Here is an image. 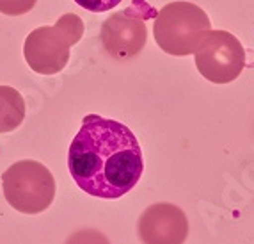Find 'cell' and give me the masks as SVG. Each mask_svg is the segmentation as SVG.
Returning a JSON list of instances; mask_svg holds the SVG:
<instances>
[{"instance_id":"obj_1","label":"cell","mask_w":254,"mask_h":244,"mask_svg":"<svg viewBox=\"0 0 254 244\" xmlns=\"http://www.w3.org/2000/svg\"><path fill=\"white\" fill-rule=\"evenodd\" d=\"M68 167L84 193L116 200L137 185L144 173V155L130 127L87 114L69 145Z\"/></svg>"},{"instance_id":"obj_2","label":"cell","mask_w":254,"mask_h":244,"mask_svg":"<svg viewBox=\"0 0 254 244\" xmlns=\"http://www.w3.org/2000/svg\"><path fill=\"white\" fill-rule=\"evenodd\" d=\"M84 36V22L75 13H66L55 25L38 27L25 38L23 56L30 70L39 75L63 72L69 61L71 47Z\"/></svg>"},{"instance_id":"obj_3","label":"cell","mask_w":254,"mask_h":244,"mask_svg":"<svg viewBox=\"0 0 254 244\" xmlns=\"http://www.w3.org/2000/svg\"><path fill=\"white\" fill-rule=\"evenodd\" d=\"M212 30L210 18L192 2H171L155 16L153 34L157 45L169 56L183 57L194 54Z\"/></svg>"},{"instance_id":"obj_4","label":"cell","mask_w":254,"mask_h":244,"mask_svg":"<svg viewBox=\"0 0 254 244\" xmlns=\"http://www.w3.org/2000/svg\"><path fill=\"white\" fill-rule=\"evenodd\" d=\"M5 201L21 214H41L55 198L52 171L38 161H18L2 173Z\"/></svg>"},{"instance_id":"obj_5","label":"cell","mask_w":254,"mask_h":244,"mask_svg":"<svg viewBox=\"0 0 254 244\" xmlns=\"http://www.w3.org/2000/svg\"><path fill=\"white\" fill-rule=\"evenodd\" d=\"M149 16H157L155 9L144 0H135L131 7L107 18L100 34L107 54L116 61H130L139 56L148 41L146 20Z\"/></svg>"},{"instance_id":"obj_6","label":"cell","mask_w":254,"mask_h":244,"mask_svg":"<svg viewBox=\"0 0 254 244\" xmlns=\"http://www.w3.org/2000/svg\"><path fill=\"white\" fill-rule=\"evenodd\" d=\"M194 56L199 73L213 84L237 81L246 66L244 45L228 30H210Z\"/></svg>"},{"instance_id":"obj_7","label":"cell","mask_w":254,"mask_h":244,"mask_svg":"<svg viewBox=\"0 0 254 244\" xmlns=\"http://www.w3.org/2000/svg\"><path fill=\"white\" fill-rule=\"evenodd\" d=\"M142 244H183L189 237V219L178 205L153 203L137 221Z\"/></svg>"},{"instance_id":"obj_8","label":"cell","mask_w":254,"mask_h":244,"mask_svg":"<svg viewBox=\"0 0 254 244\" xmlns=\"http://www.w3.org/2000/svg\"><path fill=\"white\" fill-rule=\"evenodd\" d=\"M25 120V100L11 86H0V134L13 132Z\"/></svg>"},{"instance_id":"obj_9","label":"cell","mask_w":254,"mask_h":244,"mask_svg":"<svg viewBox=\"0 0 254 244\" xmlns=\"http://www.w3.org/2000/svg\"><path fill=\"white\" fill-rule=\"evenodd\" d=\"M38 0H0V13L7 16H21L32 11Z\"/></svg>"},{"instance_id":"obj_10","label":"cell","mask_w":254,"mask_h":244,"mask_svg":"<svg viewBox=\"0 0 254 244\" xmlns=\"http://www.w3.org/2000/svg\"><path fill=\"white\" fill-rule=\"evenodd\" d=\"M66 244H110V241L98 230H78L68 237Z\"/></svg>"},{"instance_id":"obj_11","label":"cell","mask_w":254,"mask_h":244,"mask_svg":"<svg viewBox=\"0 0 254 244\" xmlns=\"http://www.w3.org/2000/svg\"><path fill=\"white\" fill-rule=\"evenodd\" d=\"M73 2H76L82 9H87L91 13H105L121 4L123 0H73Z\"/></svg>"}]
</instances>
